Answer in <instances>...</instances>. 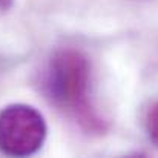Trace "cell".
<instances>
[{
	"instance_id": "cell-3",
	"label": "cell",
	"mask_w": 158,
	"mask_h": 158,
	"mask_svg": "<svg viewBox=\"0 0 158 158\" xmlns=\"http://www.w3.org/2000/svg\"><path fill=\"white\" fill-rule=\"evenodd\" d=\"M146 131L149 135V140L158 148V103L151 107L148 118H146Z\"/></svg>"
},
{
	"instance_id": "cell-2",
	"label": "cell",
	"mask_w": 158,
	"mask_h": 158,
	"mask_svg": "<svg viewBox=\"0 0 158 158\" xmlns=\"http://www.w3.org/2000/svg\"><path fill=\"white\" fill-rule=\"evenodd\" d=\"M46 121L32 106L23 103L0 110V151L11 157L34 155L46 140Z\"/></svg>"
},
{
	"instance_id": "cell-1",
	"label": "cell",
	"mask_w": 158,
	"mask_h": 158,
	"mask_svg": "<svg viewBox=\"0 0 158 158\" xmlns=\"http://www.w3.org/2000/svg\"><path fill=\"white\" fill-rule=\"evenodd\" d=\"M42 88L46 98L91 135L107 132L109 124L91 102V63L83 52L63 48L48 60Z\"/></svg>"
},
{
	"instance_id": "cell-4",
	"label": "cell",
	"mask_w": 158,
	"mask_h": 158,
	"mask_svg": "<svg viewBox=\"0 0 158 158\" xmlns=\"http://www.w3.org/2000/svg\"><path fill=\"white\" fill-rule=\"evenodd\" d=\"M11 5H12V0H0V11L8 9Z\"/></svg>"
}]
</instances>
